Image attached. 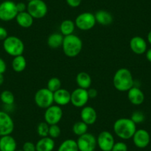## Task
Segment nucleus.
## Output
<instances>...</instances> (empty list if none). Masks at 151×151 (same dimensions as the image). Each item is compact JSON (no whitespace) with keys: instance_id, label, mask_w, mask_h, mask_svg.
<instances>
[{"instance_id":"nucleus-32","label":"nucleus","mask_w":151,"mask_h":151,"mask_svg":"<svg viewBox=\"0 0 151 151\" xmlns=\"http://www.w3.org/2000/svg\"><path fill=\"white\" fill-rule=\"evenodd\" d=\"M131 120L136 124H141L143 122L145 119V114L141 111H135L132 113L131 115Z\"/></svg>"},{"instance_id":"nucleus-36","label":"nucleus","mask_w":151,"mask_h":151,"mask_svg":"<svg viewBox=\"0 0 151 151\" xmlns=\"http://www.w3.org/2000/svg\"><path fill=\"white\" fill-rule=\"evenodd\" d=\"M66 2L71 8H77L82 3V0H66Z\"/></svg>"},{"instance_id":"nucleus-44","label":"nucleus","mask_w":151,"mask_h":151,"mask_svg":"<svg viewBox=\"0 0 151 151\" xmlns=\"http://www.w3.org/2000/svg\"><path fill=\"white\" fill-rule=\"evenodd\" d=\"M15 151H23L22 150H16Z\"/></svg>"},{"instance_id":"nucleus-19","label":"nucleus","mask_w":151,"mask_h":151,"mask_svg":"<svg viewBox=\"0 0 151 151\" xmlns=\"http://www.w3.org/2000/svg\"><path fill=\"white\" fill-rule=\"evenodd\" d=\"M17 147V142L11 135L1 136L0 138V151H15Z\"/></svg>"},{"instance_id":"nucleus-6","label":"nucleus","mask_w":151,"mask_h":151,"mask_svg":"<svg viewBox=\"0 0 151 151\" xmlns=\"http://www.w3.org/2000/svg\"><path fill=\"white\" fill-rule=\"evenodd\" d=\"M18 14L17 5L11 0H6L0 4V20L9 22L14 19Z\"/></svg>"},{"instance_id":"nucleus-8","label":"nucleus","mask_w":151,"mask_h":151,"mask_svg":"<svg viewBox=\"0 0 151 151\" xmlns=\"http://www.w3.org/2000/svg\"><path fill=\"white\" fill-rule=\"evenodd\" d=\"M96 21L95 15L92 13L85 12L79 14L75 20L76 27L81 30H89L93 28Z\"/></svg>"},{"instance_id":"nucleus-12","label":"nucleus","mask_w":151,"mask_h":151,"mask_svg":"<svg viewBox=\"0 0 151 151\" xmlns=\"http://www.w3.org/2000/svg\"><path fill=\"white\" fill-rule=\"evenodd\" d=\"M14 130V122L8 113L0 111V137L11 135Z\"/></svg>"},{"instance_id":"nucleus-5","label":"nucleus","mask_w":151,"mask_h":151,"mask_svg":"<svg viewBox=\"0 0 151 151\" xmlns=\"http://www.w3.org/2000/svg\"><path fill=\"white\" fill-rule=\"evenodd\" d=\"M34 101L39 107L47 109L50 106L53 105L54 102L53 93L46 88H41L35 93Z\"/></svg>"},{"instance_id":"nucleus-16","label":"nucleus","mask_w":151,"mask_h":151,"mask_svg":"<svg viewBox=\"0 0 151 151\" xmlns=\"http://www.w3.org/2000/svg\"><path fill=\"white\" fill-rule=\"evenodd\" d=\"M147 42L141 36H134L130 41V47L132 51L138 55L143 54L147 51Z\"/></svg>"},{"instance_id":"nucleus-21","label":"nucleus","mask_w":151,"mask_h":151,"mask_svg":"<svg viewBox=\"0 0 151 151\" xmlns=\"http://www.w3.org/2000/svg\"><path fill=\"white\" fill-rule=\"evenodd\" d=\"M33 19H34L27 11L19 13L16 17L17 24L23 28H28L31 27L33 24Z\"/></svg>"},{"instance_id":"nucleus-43","label":"nucleus","mask_w":151,"mask_h":151,"mask_svg":"<svg viewBox=\"0 0 151 151\" xmlns=\"http://www.w3.org/2000/svg\"><path fill=\"white\" fill-rule=\"evenodd\" d=\"M147 41L151 45V30L147 34Z\"/></svg>"},{"instance_id":"nucleus-11","label":"nucleus","mask_w":151,"mask_h":151,"mask_svg":"<svg viewBox=\"0 0 151 151\" xmlns=\"http://www.w3.org/2000/svg\"><path fill=\"white\" fill-rule=\"evenodd\" d=\"M89 100L88 90L78 88L71 93L70 103L76 107H83Z\"/></svg>"},{"instance_id":"nucleus-35","label":"nucleus","mask_w":151,"mask_h":151,"mask_svg":"<svg viewBox=\"0 0 151 151\" xmlns=\"http://www.w3.org/2000/svg\"><path fill=\"white\" fill-rule=\"evenodd\" d=\"M23 151H36V145L31 142H24L22 147Z\"/></svg>"},{"instance_id":"nucleus-28","label":"nucleus","mask_w":151,"mask_h":151,"mask_svg":"<svg viewBox=\"0 0 151 151\" xmlns=\"http://www.w3.org/2000/svg\"><path fill=\"white\" fill-rule=\"evenodd\" d=\"M88 125L85 124L84 122H82V120L76 122L73 126V132L74 134L78 136H80L85 133H88Z\"/></svg>"},{"instance_id":"nucleus-38","label":"nucleus","mask_w":151,"mask_h":151,"mask_svg":"<svg viewBox=\"0 0 151 151\" xmlns=\"http://www.w3.org/2000/svg\"><path fill=\"white\" fill-rule=\"evenodd\" d=\"M16 5H17V11H18V14L19 13L24 12L27 10V6H26L24 2H18V3H16Z\"/></svg>"},{"instance_id":"nucleus-25","label":"nucleus","mask_w":151,"mask_h":151,"mask_svg":"<svg viewBox=\"0 0 151 151\" xmlns=\"http://www.w3.org/2000/svg\"><path fill=\"white\" fill-rule=\"evenodd\" d=\"M27 66V61L22 55L14 57L12 61V68L15 72L21 73L24 70Z\"/></svg>"},{"instance_id":"nucleus-3","label":"nucleus","mask_w":151,"mask_h":151,"mask_svg":"<svg viewBox=\"0 0 151 151\" xmlns=\"http://www.w3.org/2000/svg\"><path fill=\"white\" fill-rule=\"evenodd\" d=\"M63 52L68 57H75L82 51V41L76 35L71 34L64 36L62 43Z\"/></svg>"},{"instance_id":"nucleus-23","label":"nucleus","mask_w":151,"mask_h":151,"mask_svg":"<svg viewBox=\"0 0 151 151\" xmlns=\"http://www.w3.org/2000/svg\"><path fill=\"white\" fill-rule=\"evenodd\" d=\"M95 18L96 22L101 25H109L113 22V17L109 12L106 11H99L96 13Z\"/></svg>"},{"instance_id":"nucleus-22","label":"nucleus","mask_w":151,"mask_h":151,"mask_svg":"<svg viewBox=\"0 0 151 151\" xmlns=\"http://www.w3.org/2000/svg\"><path fill=\"white\" fill-rule=\"evenodd\" d=\"M76 81L77 83L79 88L88 90L91 88L92 84V79L91 76L86 72H80L77 74Z\"/></svg>"},{"instance_id":"nucleus-42","label":"nucleus","mask_w":151,"mask_h":151,"mask_svg":"<svg viewBox=\"0 0 151 151\" xmlns=\"http://www.w3.org/2000/svg\"><path fill=\"white\" fill-rule=\"evenodd\" d=\"M5 82V77H4L3 74L0 73V86L2 85Z\"/></svg>"},{"instance_id":"nucleus-1","label":"nucleus","mask_w":151,"mask_h":151,"mask_svg":"<svg viewBox=\"0 0 151 151\" xmlns=\"http://www.w3.org/2000/svg\"><path fill=\"white\" fill-rule=\"evenodd\" d=\"M113 85L119 91H128L134 86V79L130 70L127 68H120L113 76Z\"/></svg>"},{"instance_id":"nucleus-20","label":"nucleus","mask_w":151,"mask_h":151,"mask_svg":"<svg viewBox=\"0 0 151 151\" xmlns=\"http://www.w3.org/2000/svg\"><path fill=\"white\" fill-rule=\"evenodd\" d=\"M55 147V142L50 136L42 137L36 144V151H53Z\"/></svg>"},{"instance_id":"nucleus-27","label":"nucleus","mask_w":151,"mask_h":151,"mask_svg":"<svg viewBox=\"0 0 151 151\" xmlns=\"http://www.w3.org/2000/svg\"><path fill=\"white\" fill-rule=\"evenodd\" d=\"M58 151H79L77 142L74 139H66L58 148Z\"/></svg>"},{"instance_id":"nucleus-34","label":"nucleus","mask_w":151,"mask_h":151,"mask_svg":"<svg viewBox=\"0 0 151 151\" xmlns=\"http://www.w3.org/2000/svg\"><path fill=\"white\" fill-rule=\"evenodd\" d=\"M127 145L123 142H119L114 144L111 151H127Z\"/></svg>"},{"instance_id":"nucleus-40","label":"nucleus","mask_w":151,"mask_h":151,"mask_svg":"<svg viewBox=\"0 0 151 151\" xmlns=\"http://www.w3.org/2000/svg\"><path fill=\"white\" fill-rule=\"evenodd\" d=\"M7 69V65L5 63V60L2 59V58H0V73L3 74L6 71Z\"/></svg>"},{"instance_id":"nucleus-45","label":"nucleus","mask_w":151,"mask_h":151,"mask_svg":"<svg viewBox=\"0 0 151 151\" xmlns=\"http://www.w3.org/2000/svg\"><path fill=\"white\" fill-rule=\"evenodd\" d=\"M27 1H28V2H30V1H32V0H27Z\"/></svg>"},{"instance_id":"nucleus-29","label":"nucleus","mask_w":151,"mask_h":151,"mask_svg":"<svg viewBox=\"0 0 151 151\" xmlns=\"http://www.w3.org/2000/svg\"><path fill=\"white\" fill-rule=\"evenodd\" d=\"M0 99L5 105H12L15 101V97L11 91H4L0 94Z\"/></svg>"},{"instance_id":"nucleus-14","label":"nucleus","mask_w":151,"mask_h":151,"mask_svg":"<svg viewBox=\"0 0 151 151\" xmlns=\"http://www.w3.org/2000/svg\"><path fill=\"white\" fill-rule=\"evenodd\" d=\"M132 139L134 145L139 148H145L150 142L149 133L144 129L136 130Z\"/></svg>"},{"instance_id":"nucleus-30","label":"nucleus","mask_w":151,"mask_h":151,"mask_svg":"<svg viewBox=\"0 0 151 151\" xmlns=\"http://www.w3.org/2000/svg\"><path fill=\"white\" fill-rule=\"evenodd\" d=\"M61 87H62V82H61L60 79H58L57 77L51 78L47 82V88L53 93L60 89Z\"/></svg>"},{"instance_id":"nucleus-33","label":"nucleus","mask_w":151,"mask_h":151,"mask_svg":"<svg viewBox=\"0 0 151 151\" xmlns=\"http://www.w3.org/2000/svg\"><path fill=\"white\" fill-rule=\"evenodd\" d=\"M61 135V129L58 126V124H53L50 125L49 127V133L48 136H50L52 139H56L59 137Z\"/></svg>"},{"instance_id":"nucleus-2","label":"nucleus","mask_w":151,"mask_h":151,"mask_svg":"<svg viewBox=\"0 0 151 151\" xmlns=\"http://www.w3.org/2000/svg\"><path fill=\"white\" fill-rule=\"evenodd\" d=\"M113 131L120 139L127 140L133 136L136 131V124L131 119H119L113 124Z\"/></svg>"},{"instance_id":"nucleus-10","label":"nucleus","mask_w":151,"mask_h":151,"mask_svg":"<svg viewBox=\"0 0 151 151\" xmlns=\"http://www.w3.org/2000/svg\"><path fill=\"white\" fill-rule=\"evenodd\" d=\"M76 142L79 151H94L97 145L96 137L89 133L79 136Z\"/></svg>"},{"instance_id":"nucleus-24","label":"nucleus","mask_w":151,"mask_h":151,"mask_svg":"<svg viewBox=\"0 0 151 151\" xmlns=\"http://www.w3.org/2000/svg\"><path fill=\"white\" fill-rule=\"evenodd\" d=\"M64 36L62 33H54L50 35L47 39V45L52 49H56L62 46Z\"/></svg>"},{"instance_id":"nucleus-18","label":"nucleus","mask_w":151,"mask_h":151,"mask_svg":"<svg viewBox=\"0 0 151 151\" xmlns=\"http://www.w3.org/2000/svg\"><path fill=\"white\" fill-rule=\"evenodd\" d=\"M127 98L131 104L139 105L145 101V94L138 87L133 86L127 91Z\"/></svg>"},{"instance_id":"nucleus-4","label":"nucleus","mask_w":151,"mask_h":151,"mask_svg":"<svg viewBox=\"0 0 151 151\" xmlns=\"http://www.w3.org/2000/svg\"><path fill=\"white\" fill-rule=\"evenodd\" d=\"M3 48L8 55L15 57L23 54L24 45L21 39L11 36H8L3 41Z\"/></svg>"},{"instance_id":"nucleus-37","label":"nucleus","mask_w":151,"mask_h":151,"mask_svg":"<svg viewBox=\"0 0 151 151\" xmlns=\"http://www.w3.org/2000/svg\"><path fill=\"white\" fill-rule=\"evenodd\" d=\"M8 31L5 27L0 26V41H4V40L8 37Z\"/></svg>"},{"instance_id":"nucleus-26","label":"nucleus","mask_w":151,"mask_h":151,"mask_svg":"<svg viewBox=\"0 0 151 151\" xmlns=\"http://www.w3.org/2000/svg\"><path fill=\"white\" fill-rule=\"evenodd\" d=\"M76 24L72 20L66 19L62 22L60 24V31L61 33L64 36H69V35L73 34L74 30H75Z\"/></svg>"},{"instance_id":"nucleus-7","label":"nucleus","mask_w":151,"mask_h":151,"mask_svg":"<svg viewBox=\"0 0 151 151\" xmlns=\"http://www.w3.org/2000/svg\"><path fill=\"white\" fill-rule=\"evenodd\" d=\"M27 11L33 19H42L47 13V6L43 0H32L27 5Z\"/></svg>"},{"instance_id":"nucleus-9","label":"nucleus","mask_w":151,"mask_h":151,"mask_svg":"<svg viewBox=\"0 0 151 151\" xmlns=\"http://www.w3.org/2000/svg\"><path fill=\"white\" fill-rule=\"evenodd\" d=\"M63 116V111L59 105H51L46 109L44 114L45 122L47 123L49 125L58 124L61 121Z\"/></svg>"},{"instance_id":"nucleus-17","label":"nucleus","mask_w":151,"mask_h":151,"mask_svg":"<svg viewBox=\"0 0 151 151\" xmlns=\"http://www.w3.org/2000/svg\"><path fill=\"white\" fill-rule=\"evenodd\" d=\"M71 93L68 90L60 88L53 93V100L54 102L59 106H65L70 102Z\"/></svg>"},{"instance_id":"nucleus-41","label":"nucleus","mask_w":151,"mask_h":151,"mask_svg":"<svg viewBox=\"0 0 151 151\" xmlns=\"http://www.w3.org/2000/svg\"><path fill=\"white\" fill-rule=\"evenodd\" d=\"M146 58L150 62H151V48L146 51Z\"/></svg>"},{"instance_id":"nucleus-39","label":"nucleus","mask_w":151,"mask_h":151,"mask_svg":"<svg viewBox=\"0 0 151 151\" xmlns=\"http://www.w3.org/2000/svg\"><path fill=\"white\" fill-rule=\"evenodd\" d=\"M88 93L89 99H94L98 95V91L95 88H88Z\"/></svg>"},{"instance_id":"nucleus-31","label":"nucleus","mask_w":151,"mask_h":151,"mask_svg":"<svg viewBox=\"0 0 151 151\" xmlns=\"http://www.w3.org/2000/svg\"><path fill=\"white\" fill-rule=\"evenodd\" d=\"M49 125L46 122H40L37 126V133L40 137H46L48 136L49 133Z\"/></svg>"},{"instance_id":"nucleus-15","label":"nucleus","mask_w":151,"mask_h":151,"mask_svg":"<svg viewBox=\"0 0 151 151\" xmlns=\"http://www.w3.org/2000/svg\"><path fill=\"white\" fill-rule=\"evenodd\" d=\"M81 119L88 125H92L97 119V113L93 107L85 106L82 107L80 113Z\"/></svg>"},{"instance_id":"nucleus-13","label":"nucleus","mask_w":151,"mask_h":151,"mask_svg":"<svg viewBox=\"0 0 151 151\" xmlns=\"http://www.w3.org/2000/svg\"><path fill=\"white\" fill-rule=\"evenodd\" d=\"M97 145L101 151H111L115 144V139L109 131H102L96 139Z\"/></svg>"}]
</instances>
